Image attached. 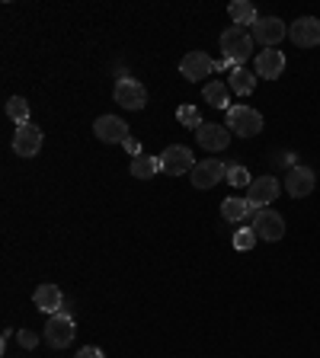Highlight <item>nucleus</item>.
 <instances>
[{
	"mask_svg": "<svg viewBox=\"0 0 320 358\" xmlns=\"http://www.w3.org/2000/svg\"><path fill=\"white\" fill-rule=\"evenodd\" d=\"M77 358H106L103 349H97V345H83L81 352H77Z\"/></svg>",
	"mask_w": 320,
	"mask_h": 358,
	"instance_id": "obj_28",
	"label": "nucleus"
},
{
	"mask_svg": "<svg viewBox=\"0 0 320 358\" xmlns=\"http://www.w3.org/2000/svg\"><path fill=\"white\" fill-rule=\"evenodd\" d=\"M7 115L16 122V125H26L29 122V103L22 96H10L7 99Z\"/></svg>",
	"mask_w": 320,
	"mask_h": 358,
	"instance_id": "obj_23",
	"label": "nucleus"
},
{
	"mask_svg": "<svg viewBox=\"0 0 320 358\" xmlns=\"http://www.w3.org/2000/svg\"><path fill=\"white\" fill-rule=\"evenodd\" d=\"M125 150H128V154H134V157H138V154H141V144L134 141V138H128V141H125Z\"/></svg>",
	"mask_w": 320,
	"mask_h": 358,
	"instance_id": "obj_29",
	"label": "nucleus"
},
{
	"mask_svg": "<svg viewBox=\"0 0 320 358\" xmlns=\"http://www.w3.org/2000/svg\"><path fill=\"white\" fill-rule=\"evenodd\" d=\"M195 138H199V148L209 150V154H221V150H228V144H231L228 125H211V122H205V125L195 131Z\"/></svg>",
	"mask_w": 320,
	"mask_h": 358,
	"instance_id": "obj_11",
	"label": "nucleus"
},
{
	"mask_svg": "<svg viewBox=\"0 0 320 358\" xmlns=\"http://www.w3.org/2000/svg\"><path fill=\"white\" fill-rule=\"evenodd\" d=\"M116 103L122 106V109H144V103H148V90H144L141 80H134V77H119V83H116Z\"/></svg>",
	"mask_w": 320,
	"mask_h": 358,
	"instance_id": "obj_6",
	"label": "nucleus"
},
{
	"mask_svg": "<svg viewBox=\"0 0 320 358\" xmlns=\"http://www.w3.org/2000/svg\"><path fill=\"white\" fill-rule=\"evenodd\" d=\"M288 38L298 48H314L320 45V20L317 16H298V20L288 26Z\"/></svg>",
	"mask_w": 320,
	"mask_h": 358,
	"instance_id": "obj_8",
	"label": "nucleus"
},
{
	"mask_svg": "<svg viewBox=\"0 0 320 358\" xmlns=\"http://www.w3.org/2000/svg\"><path fill=\"white\" fill-rule=\"evenodd\" d=\"M228 182L231 186H250V173H246V166H240V164H234V166H228Z\"/></svg>",
	"mask_w": 320,
	"mask_h": 358,
	"instance_id": "obj_26",
	"label": "nucleus"
},
{
	"mask_svg": "<svg viewBox=\"0 0 320 358\" xmlns=\"http://www.w3.org/2000/svg\"><path fill=\"white\" fill-rule=\"evenodd\" d=\"M32 304H36V310H42V313L52 317V313L64 310V294H61L58 285L45 282V285H39V288L32 291Z\"/></svg>",
	"mask_w": 320,
	"mask_h": 358,
	"instance_id": "obj_16",
	"label": "nucleus"
},
{
	"mask_svg": "<svg viewBox=\"0 0 320 358\" xmlns=\"http://www.w3.org/2000/svg\"><path fill=\"white\" fill-rule=\"evenodd\" d=\"M202 96H205V103H209V106H215V109H231V87H228L224 80L205 83Z\"/></svg>",
	"mask_w": 320,
	"mask_h": 358,
	"instance_id": "obj_20",
	"label": "nucleus"
},
{
	"mask_svg": "<svg viewBox=\"0 0 320 358\" xmlns=\"http://www.w3.org/2000/svg\"><path fill=\"white\" fill-rule=\"evenodd\" d=\"M288 36V26H285L279 16H260L253 26V38L263 42L266 48H279V42Z\"/></svg>",
	"mask_w": 320,
	"mask_h": 358,
	"instance_id": "obj_10",
	"label": "nucleus"
},
{
	"mask_svg": "<svg viewBox=\"0 0 320 358\" xmlns=\"http://www.w3.org/2000/svg\"><path fill=\"white\" fill-rule=\"evenodd\" d=\"M157 173H160V157H151V154L132 157V176L134 179H154Z\"/></svg>",
	"mask_w": 320,
	"mask_h": 358,
	"instance_id": "obj_21",
	"label": "nucleus"
},
{
	"mask_svg": "<svg viewBox=\"0 0 320 358\" xmlns=\"http://www.w3.org/2000/svg\"><path fill=\"white\" fill-rule=\"evenodd\" d=\"M250 215V205H246L244 199H224L221 201V217L224 221H244V217Z\"/></svg>",
	"mask_w": 320,
	"mask_h": 358,
	"instance_id": "obj_22",
	"label": "nucleus"
},
{
	"mask_svg": "<svg viewBox=\"0 0 320 358\" xmlns=\"http://www.w3.org/2000/svg\"><path fill=\"white\" fill-rule=\"evenodd\" d=\"M279 179L276 176H260L250 182V195H246V205H250V211H260L263 205H272L279 195Z\"/></svg>",
	"mask_w": 320,
	"mask_h": 358,
	"instance_id": "obj_9",
	"label": "nucleus"
},
{
	"mask_svg": "<svg viewBox=\"0 0 320 358\" xmlns=\"http://www.w3.org/2000/svg\"><path fill=\"white\" fill-rule=\"evenodd\" d=\"M179 74L186 77L189 83H199L202 77L215 74V61H211L205 52H189L186 58L179 61Z\"/></svg>",
	"mask_w": 320,
	"mask_h": 358,
	"instance_id": "obj_15",
	"label": "nucleus"
},
{
	"mask_svg": "<svg viewBox=\"0 0 320 358\" xmlns=\"http://www.w3.org/2000/svg\"><path fill=\"white\" fill-rule=\"evenodd\" d=\"M93 131L103 144H125L128 141V125L119 119V115H99L93 122Z\"/></svg>",
	"mask_w": 320,
	"mask_h": 358,
	"instance_id": "obj_12",
	"label": "nucleus"
},
{
	"mask_svg": "<svg viewBox=\"0 0 320 358\" xmlns=\"http://www.w3.org/2000/svg\"><path fill=\"white\" fill-rule=\"evenodd\" d=\"M176 122L179 125H186V128H193V131H199L205 122H202V112L195 109V106H179L176 109Z\"/></svg>",
	"mask_w": 320,
	"mask_h": 358,
	"instance_id": "obj_24",
	"label": "nucleus"
},
{
	"mask_svg": "<svg viewBox=\"0 0 320 358\" xmlns=\"http://www.w3.org/2000/svg\"><path fill=\"white\" fill-rule=\"evenodd\" d=\"M221 52H224V61H231L234 67H240L250 58V52H253V38H250V32L244 26H228L221 32Z\"/></svg>",
	"mask_w": 320,
	"mask_h": 358,
	"instance_id": "obj_1",
	"label": "nucleus"
},
{
	"mask_svg": "<svg viewBox=\"0 0 320 358\" xmlns=\"http://www.w3.org/2000/svg\"><path fill=\"white\" fill-rule=\"evenodd\" d=\"M317 186V173L311 166H291L288 176H285V189H288L291 199H305V195L314 192Z\"/></svg>",
	"mask_w": 320,
	"mask_h": 358,
	"instance_id": "obj_14",
	"label": "nucleus"
},
{
	"mask_svg": "<svg viewBox=\"0 0 320 358\" xmlns=\"http://www.w3.org/2000/svg\"><path fill=\"white\" fill-rule=\"evenodd\" d=\"M20 345H22V349H36V345H39V333H32V329H20Z\"/></svg>",
	"mask_w": 320,
	"mask_h": 358,
	"instance_id": "obj_27",
	"label": "nucleus"
},
{
	"mask_svg": "<svg viewBox=\"0 0 320 358\" xmlns=\"http://www.w3.org/2000/svg\"><path fill=\"white\" fill-rule=\"evenodd\" d=\"M256 71H250L246 64H240V67H234L231 71V77H228V87H231V93H240V96H250L256 90Z\"/></svg>",
	"mask_w": 320,
	"mask_h": 358,
	"instance_id": "obj_18",
	"label": "nucleus"
},
{
	"mask_svg": "<svg viewBox=\"0 0 320 358\" xmlns=\"http://www.w3.org/2000/svg\"><path fill=\"white\" fill-rule=\"evenodd\" d=\"M77 336V323H74V313L67 310H58L48 317V323H45V343L52 345V349H64V345H71V339Z\"/></svg>",
	"mask_w": 320,
	"mask_h": 358,
	"instance_id": "obj_3",
	"label": "nucleus"
},
{
	"mask_svg": "<svg viewBox=\"0 0 320 358\" xmlns=\"http://www.w3.org/2000/svg\"><path fill=\"white\" fill-rule=\"evenodd\" d=\"M253 231L260 240H266V243H276V240L285 237V221L279 211L272 208H260L253 211Z\"/></svg>",
	"mask_w": 320,
	"mask_h": 358,
	"instance_id": "obj_7",
	"label": "nucleus"
},
{
	"mask_svg": "<svg viewBox=\"0 0 320 358\" xmlns=\"http://www.w3.org/2000/svg\"><path fill=\"white\" fill-rule=\"evenodd\" d=\"M13 150L20 157H36L42 150V128L26 122V125H16V134H13Z\"/></svg>",
	"mask_w": 320,
	"mask_h": 358,
	"instance_id": "obj_13",
	"label": "nucleus"
},
{
	"mask_svg": "<svg viewBox=\"0 0 320 358\" xmlns=\"http://www.w3.org/2000/svg\"><path fill=\"white\" fill-rule=\"evenodd\" d=\"M193 166H195V157L186 144H173V148H167L164 154H160V173H167V176L193 173Z\"/></svg>",
	"mask_w": 320,
	"mask_h": 358,
	"instance_id": "obj_4",
	"label": "nucleus"
},
{
	"mask_svg": "<svg viewBox=\"0 0 320 358\" xmlns=\"http://www.w3.org/2000/svg\"><path fill=\"white\" fill-rule=\"evenodd\" d=\"M256 231L253 227H240V231H234V250H240V253H250L256 246Z\"/></svg>",
	"mask_w": 320,
	"mask_h": 358,
	"instance_id": "obj_25",
	"label": "nucleus"
},
{
	"mask_svg": "<svg viewBox=\"0 0 320 358\" xmlns=\"http://www.w3.org/2000/svg\"><path fill=\"white\" fill-rule=\"evenodd\" d=\"M228 16H231L234 26H256V20H260V13H256V7L250 0H231L228 3Z\"/></svg>",
	"mask_w": 320,
	"mask_h": 358,
	"instance_id": "obj_19",
	"label": "nucleus"
},
{
	"mask_svg": "<svg viewBox=\"0 0 320 358\" xmlns=\"http://www.w3.org/2000/svg\"><path fill=\"white\" fill-rule=\"evenodd\" d=\"M228 131L237 134V138H256L263 131V115L250 106H231L228 109Z\"/></svg>",
	"mask_w": 320,
	"mask_h": 358,
	"instance_id": "obj_2",
	"label": "nucleus"
},
{
	"mask_svg": "<svg viewBox=\"0 0 320 358\" xmlns=\"http://www.w3.org/2000/svg\"><path fill=\"white\" fill-rule=\"evenodd\" d=\"M221 179H228V164H221L215 157L199 160V164L193 166V173H189V182H193L195 189H211V186H218Z\"/></svg>",
	"mask_w": 320,
	"mask_h": 358,
	"instance_id": "obj_5",
	"label": "nucleus"
},
{
	"mask_svg": "<svg viewBox=\"0 0 320 358\" xmlns=\"http://www.w3.org/2000/svg\"><path fill=\"white\" fill-rule=\"evenodd\" d=\"M285 71V55L279 48H266V52L256 55V77H266V80H276Z\"/></svg>",
	"mask_w": 320,
	"mask_h": 358,
	"instance_id": "obj_17",
	"label": "nucleus"
}]
</instances>
